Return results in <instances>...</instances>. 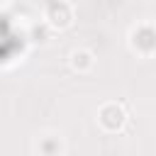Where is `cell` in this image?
<instances>
[{
	"label": "cell",
	"instance_id": "1",
	"mask_svg": "<svg viewBox=\"0 0 156 156\" xmlns=\"http://www.w3.org/2000/svg\"><path fill=\"white\" fill-rule=\"evenodd\" d=\"M134 44H136L141 51H151V49H156V32H154L151 27L139 29V32L134 34Z\"/></svg>",
	"mask_w": 156,
	"mask_h": 156
},
{
	"label": "cell",
	"instance_id": "3",
	"mask_svg": "<svg viewBox=\"0 0 156 156\" xmlns=\"http://www.w3.org/2000/svg\"><path fill=\"white\" fill-rule=\"evenodd\" d=\"M100 119H102V124H105L107 129H117V127L122 124L124 115H122V110H117V107H105L102 115H100Z\"/></svg>",
	"mask_w": 156,
	"mask_h": 156
},
{
	"label": "cell",
	"instance_id": "2",
	"mask_svg": "<svg viewBox=\"0 0 156 156\" xmlns=\"http://www.w3.org/2000/svg\"><path fill=\"white\" fill-rule=\"evenodd\" d=\"M49 17H51V22L54 24H66L68 22V7H66V2L63 0H51L49 2Z\"/></svg>",
	"mask_w": 156,
	"mask_h": 156
}]
</instances>
